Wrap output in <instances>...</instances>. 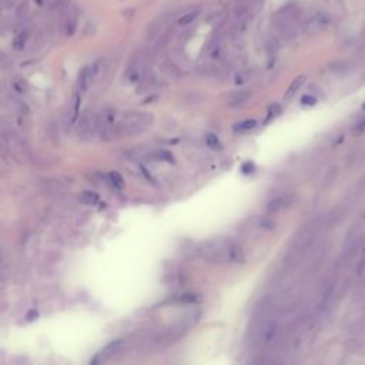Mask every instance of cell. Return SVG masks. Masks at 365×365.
Wrapping results in <instances>:
<instances>
[{
	"label": "cell",
	"mask_w": 365,
	"mask_h": 365,
	"mask_svg": "<svg viewBox=\"0 0 365 365\" xmlns=\"http://www.w3.org/2000/svg\"><path fill=\"white\" fill-rule=\"evenodd\" d=\"M143 71V57L142 54H137L132 59V62L127 67V77L132 81H137L140 79Z\"/></svg>",
	"instance_id": "1"
},
{
	"label": "cell",
	"mask_w": 365,
	"mask_h": 365,
	"mask_svg": "<svg viewBox=\"0 0 365 365\" xmlns=\"http://www.w3.org/2000/svg\"><path fill=\"white\" fill-rule=\"evenodd\" d=\"M200 12H201V9L200 8H191V9H188L186 10L180 18H178L177 20V23H178V26H188V25H191L194 20H196L198 16H200Z\"/></svg>",
	"instance_id": "2"
},
{
	"label": "cell",
	"mask_w": 365,
	"mask_h": 365,
	"mask_svg": "<svg viewBox=\"0 0 365 365\" xmlns=\"http://www.w3.org/2000/svg\"><path fill=\"white\" fill-rule=\"evenodd\" d=\"M93 84V77H91V66H87L81 70L79 76V89L81 93H84Z\"/></svg>",
	"instance_id": "3"
},
{
	"label": "cell",
	"mask_w": 365,
	"mask_h": 365,
	"mask_svg": "<svg viewBox=\"0 0 365 365\" xmlns=\"http://www.w3.org/2000/svg\"><path fill=\"white\" fill-rule=\"evenodd\" d=\"M291 201H293V198L290 196H280V197H276L273 201H270L267 205V210L268 211H278V210H281V208H284L287 205L291 204Z\"/></svg>",
	"instance_id": "4"
},
{
	"label": "cell",
	"mask_w": 365,
	"mask_h": 365,
	"mask_svg": "<svg viewBox=\"0 0 365 365\" xmlns=\"http://www.w3.org/2000/svg\"><path fill=\"white\" fill-rule=\"evenodd\" d=\"M251 96V93H250L249 90H241V91H237V93H234L230 100H228V106L231 107H237V106H241V104H244L247 100L250 98Z\"/></svg>",
	"instance_id": "5"
},
{
	"label": "cell",
	"mask_w": 365,
	"mask_h": 365,
	"mask_svg": "<svg viewBox=\"0 0 365 365\" xmlns=\"http://www.w3.org/2000/svg\"><path fill=\"white\" fill-rule=\"evenodd\" d=\"M104 70H106V63L104 60H98L93 66H91V77H93V83L101 80L104 76Z\"/></svg>",
	"instance_id": "6"
},
{
	"label": "cell",
	"mask_w": 365,
	"mask_h": 365,
	"mask_svg": "<svg viewBox=\"0 0 365 365\" xmlns=\"http://www.w3.org/2000/svg\"><path fill=\"white\" fill-rule=\"evenodd\" d=\"M304 81H305V76H298L295 80H293V83L290 84V87L287 90V93H285L284 98H290L294 96L295 93L300 90V87L304 84Z\"/></svg>",
	"instance_id": "7"
},
{
	"label": "cell",
	"mask_w": 365,
	"mask_h": 365,
	"mask_svg": "<svg viewBox=\"0 0 365 365\" xmlns=\"http://www.w3.org/2000/svg\"><path fill=\"white\" fill-rule=\"evenodd\" d=\"M27 40H29V32H20L19 35H16V37L13 39V47L16 50H23L25 46H26Z\"/></svg>",
	"instance_id": "8"
},
{
	"label": "cell",
	"mask_w": 365,
	"mask_h": 365,
	"mask_svg": "<svg viewBox=\"0 0 365 365\" xmlns=\"http://www.w3.org/2000/svg\"><path fill=\"white\" fill-rule=\"evenodd\" d=\"M228 259L232 260V261H237V263L244 261L242 251H241V249L238 247V246H237V244H231V246H228Z\"/></svg>",
	"instance_id": "9"
},
{
	"label": "cell",
	"mask_w": 365,
	"mask_h": 365,
	"mask_svg": "<svg viewBox=\"0 0 365 365\" xmlns=\"http://www.w3.org/2000/svg\"><path fill=\"white\" fill-rule=\"evenodd\" d=\"M76 27H77V18L74 15H69L66 19V23H64V30H66V35L71 36L76 32Z\"/></svg>",
	"instance_id": "10"
},
{
	"label": "cell",
	"mask_w": 365,
	"mask_h": 365,
	"mask_svg": "<svg viewBox=\"0 0 365 365\" xmlns=\"http://www.w3.org/2000/svg\"><path fill=\"white\" fill-rule=\"evenodd\" d=\"M256 126H257L256 120H244V121H241L238 125H235V130H238V132H249V130L256 129Z\"/></svg>",
	"instance_id": "11"
},
{
	"label": "cell",
	"mask_w": 365,
	"mask_h": 365,
	"mask_svg": "<svg viewBox=\"0 0 365 365\" xmlns=\"http://www.w3.org/2000/svg\"><path fill=\"white\" fill-rule=\"evenodd\" d=\"M205 143H207V146H208L210 149H214V150H220V149H221V143L218 142L217 136H214V134H207Z\"/></svg>",
	"instance_id": "12"
},
{
	"label": "cell",
	"mask_w": 365,
	"mask_h": 365,
	"mask_svg": "<svg viewBox=\"0 0 365 365\" xmlns=\"http://www.w3.org/2000/svg\"><path fill=\"white\" fill-rule=\"evenodd\" d=\"M81 201L86 204H94L98 201V194L96 193H90V191H84L81 194Z\"/></svg>",
	"instance_id": "13"
},
{
	"label": "cell",
	"mask_w": 365,
	"mask_h": 365,
	"mask_svg": "<svg viewBox=\"0 0 365 365\" xmlns=\"http://www.w3.org/2000/svg\"><path fill=\"white\" fill-rule=\"evenodd\" d=\"M108 177H110V180L116 184L117 187H121V184H123V178H121V176L118 174V173H116V171H113V173H110L108 174Z\"/></svg>",
	"instance_id": "14"
},
{
	"label": "cell",
	"mask_w": 365,
	"mask_h": 365,
	"mask_svg": "<svg viewBox=\"0 0 365 365\" xmlns=\"http://www.w3.org/2000/svg\"><path fill=\"white\" fill-rule=\"evenodd\" d=\"M301 103H303L304 106H314L317 103V98L314 97V96H310V94H305L301 98Z\"/></svg>",
	"instance_id": "15"
},
{
	"label": "cell",
	"mask_w": 365,
	"mask_h": 365,
	"mask_svg": "<svg viewBox=\"0 0 365 365\" xmlns=\"http://www.w3.org/2000/svg\"><path fill=\"white\" fill-rule=\"evenodd\" d=\"M256 170V166L251 163V161H246L242 166H241V171L244 173V174H250V173H253Z\"/></svg>",
	"instance_id": "16"
},
{
	"label": "cell",
	"mask_w": 365,
	"mask_h": 365,
	"mask_svg": "<svg viewBox=\"0 0 365 365\" xmlns=\"http://www.w3.org/2000/svg\"><path fill=\"white\" fill-rule=\"evenodd\" d=\"M280 113H281V107L278 106V104H273V106H270V108H268V114H270V117L277 116V114H280Z\"/></svg>",
	"instance_id": "17"
},
{
	"label": "cell",
	"mask_w": 365,
	"mask_h": 365,
	"mask_svg": "<svg viewBox=\"0 0 365 365\" xmlns=\"http://www.w3.org/2000/svg\"><path fill=\"white\" fill-rule=\"evenodd\" d=\"M181 303H194L196 297L194 295H183V298H180Z\"/></svg>",
	"instance_id": "18"
},
{
	"label": "cell",
	"mask_w": 365,
	"mask_h": 365,
	"mask_svg": "<svg viewBox=\"0 0 365 365\" xmlns=\"http://www.w3.org/2000/svg\"><path fill=\"white\" fill-rule=\"evenodd\" d=\"M36 317H37V312L35 311V310H32V311H29L27 312V315H26V320L29 321H32V320H35Z\"/></svg>",
	"instance_id": "19"
},
{
	"label": "cell",
	"mask_w": 365,
	"mask_h": 365,
	"mask_svg": "<svg viewBox=\"0 0 365 365\" xmlns=\"http://www.w3.org/2000/svg\"><path fill=\"white\" fill-rule=\"evenodd\" d=\"M362 108H364V111H365V103H364V106H362Z\"/></svg>",
	"instance_id": "20"
}]
</instances>
